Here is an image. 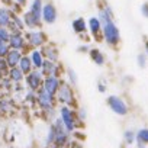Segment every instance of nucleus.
I'll use <instances>...</instances> for the list:
<instances>
[{"label": "nucleus", "instance_id": "1", "mask_svg": "<svg viewBox=\"0 0 148 148\" xmlns=\"http://www.w3.org/2000/svg\"><path fill=\"white\" fill-rule=\"evenodd\" d=\"M55 99L57 102L61 105V106H70L73 108L74 103H76V95H74V90H73V86L67 82H62L57 95H55Z\"/></svg>", "mask_w": 148, "mask_h": 148}, {"label": "nucleus", "instance_id": "2", "mask_svg": "<svg viewBox=\"0 0 148 148\" xmlns=\"http://www.w3.org/2000/svg\"><path fill=\"white\" fill-rule=\"evenodd\" d=\"M102 38L105 39V42L109 47H116L119 44L121 34H119V29H118V26L115 25L113 21L103 25V28H102Z\"/></svg>", "mask_w": 148, "mask_h": 148}, {"label": "nucleus", "instance_id": "3", "mask_svg": "<svg viewBox=\"0 0 148 148\" xmlns=\"http://www.w3.org/2000/svg\"><path fill=\"white\" fill-rule=\"evenodd\" d=\"M58 116L61 118L62 123L65 125V128H67L70 132H73L74 129L77 128L79 121H77L76 112H74L70 106H61L60 110H58Z\"/></svg>", "mask_w": 148, "mask_h": 148}, {"label": "nucleus", "instance_id": "4", "mask_svg": "<svg viewBox=\"0 0 148 148\" xmlns=\"http://www.w3.org/2000/svg\"><path fill=\"white\" fill-rule=\"evenodd\" d=\"M36 103L39 106V109L42 112H48V110H52L55 109V103H57V99L55 96L49 95L47 90H44L42 87L36 92Z\"/></svg>", "mask_w": 148, "mask_h": 148}, {"label": "nucleus", "instance_id": "5", "mask_svg": "<svg viewBox=\"0 0 148 148\" xmlns=\"http://www.w3.org/2000/svg\"><path fill=\"white\" fill-rule=\"evenodd\" d=\"M26 44L34 49V48H42L47 44V35L41 31V29H31L26 35H25Z\"/></svg>", "mask_w": 148, "mask_h": 148}, {"label": "nucleus", "instance_id": "6", "mask_svg": "<svg viewBox=\"0 0 148 148\" xmlns=\"http://www.w3.org/2000/svg\"><path fill=\"white\" fill-rule=\"evenodd\" d=\"M108 106L113 113H116L119 116H125L129 112V108H128L126 102L119 96H109L108 97Z\"/></svg>", "mask_w": 148, "mask_h": 148}, {"label": "nucleus", "instance_id": "7", "mask_svg": "<svg viewBox=\"0 0 148 148\" xmlns=\"http://www.w3.org/2000/svg\"><path fill=\"white\" fill-rule=\"evenodd\" d=\"M44 79L45 77H44V74L41 73V70H36V68H34L29 74H26V77H25L28 89L29 90H34V92H38L42 87Z\"/></svg>", "mask_w": 148, "mask_h": 148}, {"label": "nucleus", "instance_id": "8", "mask_svg": "<svg viewBox=\"0 0 148 148\" xmlns=\"http://www.w3.org/2000/svg\"><path fill=\"white\" fill-rule=\"evenodd\" d=\"M41 73L44 74V77H48V76H57V77H61V64L58 62H52L49 60H45L42 67H41Z\"/></svg>", "mask_w": 148, "mask_h": 148}, {"label": "nucleus", "instance_id": "9", "mask_svg": "<svg viewBox=\"0 0 148 148\" xmlns=\"http://www.w3.org/2000/svg\"><path fill=\"white\" fill-rule=\"evenodd\" d=\"M61 83H62L61 77H57V76H48V77H45V79H44L42 89H44V90H47L49 95L55 96V95H57V92H58V89H60V86H61Z\"/></svg>", "mask_w": 148, "mask_h": 148}, {"label": "nucleus", "instance_id": "10", "mask_svg": "<svg viewBox=\"0 0 148 148\" xmlns=\"http://www.w3.org/2000/svg\"><path fill=\"white\" fill-rule=\"evenodd\" d=\"M57 18H58L57 8L52 3H45L44 9H42V22L47 25H52V23H55Z\"/></svg>", "mask_w": 148, "mask_h": 148}, {"label": "nucleus", "instance_id": "11", "mask_svg": "<svg viewBox=\"0 0 148 148\" xmlns=\"http://www.w3.org/2000/svg\"><path fill=\"white\" fill-rule=\"evenodd\" d=\"M45 60H49L52 62H58L60 61V51L58 48L54 45V44H45L42 48H41Z\"/></svg>", "mask_w": 148, "mask_h": 148}, {"label": "nucleus", "instance_id": "12", "mask_svg": "<svg viewBox=\"0 0 148 148\" xmlns=\"http://www.w3.org/2000/svg\"><path fill=\"white\" fill-rule=\"evenodd\" d=\"M9 45L13 49H25L26 48V39L22 35V32H12L10 39H9Z\"/></svg>", "mask_w": 148, "mask_h": 148}, {"label": "nucleus", "instance_id": "13", "mask_svg": "<svg viewBox=\"0 0 148 148\" xmlns=\"http://www.w3.org/2000/svg\"><path fill=\"white\" fill-rule=\"evenodd\" d=\"M22 57H23V54H22L21 49H13V48H10V51L8 52V55H6L5 58H6V62H8L9 68H13V67H18V65H19Z\"/></svg>", "mask_w": 148, "mask_h": 148}, {"label": "nucleus", "instance_id": "14", "mask_svg": "<svg viewBox=\"0 0 148 148\" xmlns=\"http://www.w3.org/2000/svg\"><path fill=\"white\" fill-rule=\"evenodd\" d=\"M87 26H89V31H90L92 36H96V38H99V36H100L103 25H102V22H100V19H99L97 16L90 18V19H89V22H87Z\"/></svg>", "mask_w": 148, "mask_h": 148}, {"label": "nucleus", "instance_id": "15", "mask_svg": "<svg viewBox=\"0 0 148 148\" xmlns=\"http://www.w3.org/2000/svg\"><path fill=\"white\" fill-rule=\"evenodd\" d=\"M29 57H31V61H32V64H34V68L41 70V67H42V64H44V61H45V57H44L41 48H34V49L31 51Z\"/></svg>", "mask_w": 148, "mask_h": 148}, {"label": "nucleus", "instance_id": "16", "mask_svg": "<svg viewBox=\"0 0 148 148\" xmlns=\"http://www.w3.org/2000/svg\"><path fill=\"white\" fill-rule=\"evenodd\" d=\"M71 26H73V31L76 34H79V35H84L87 32V29H89L87 22L84 21V18H76L73 21Z\"/></svg>", "mask_w": 148, "mask_h": 148}, {"label": "nucleus", "instance_id": "17", "mask_svg": "<svg viewBox=\"0 0 148 148\" xmlns=\"http://www.w3.org/2000/svg\"><path fill=\"white\" fill-rule=\"evenodd\" d=\"M97 18L100 19L102 25H105V23L113 21V12H112V9H110L108 5H105V6H102V8L99 9V16H97Z\"/></svg>", "mask_w": 148, "mask_h": 148}, {"label": "nucleus", "instance_id": "18", "mask_svg": "<svg viewBox=\"0 0 148 148\" xmlns=\"http://www.w3.org/2000/svg\"><path fill=\"white\" fill-rule=\"evenodd\" d=\"M23 21H25L26 28H29V29H38V28H41V22H42V21L36 19L31 12H26L23 15Z\"/></svg>", "mask_w": 148, "mask_h": 148}, {"label": "nucleus", "instance_id": "19", "mask_svg": "<svg viewBox=\"0 0 148 148\" xmlns=\"http://www.w3.org/2000/svg\"><path fill=\"white\" fill-rule=\"evenodd\" d=\"M25 21H23V18L22 16H18V15H15L13 13V16H12V22H10V25H9V28H12V32H22L23 29H25Z\"/></svg>", "mask_w": 148, "mask_h": 148}, {"label": "nucleus", "instance_id": "20", "mask_svg": "<svg viewBox=\"0 0 148 148\" xmlns=\"http://www.w3.org/2000/svg\"><path fill=\"white\" fill-rule=\"evenodd\" d=\"M15 84H19L26 76L23 74V71L19 68V67H13V68H10L9 70V76H8Z\"/></svg>", "mask_w": 148, "mask_h": 148}, {"label": "nucleus", "instance_id": "21", "mask_svg": "<svg viewBox=\"0 0 148 148\" xmlns=\"http://www.w3.org/2000/svg\"><path fill=\"white\" fill-rule=\"evenodd\" d=\"M12 16L13 13L9 9H5V8L0 9V28H8L12 22Z\"/></svg>", "mask_w": 148, "mask_h": 148}, {"label": "nucleus", "instance_id": "22", "mask_svg": "<svg viewBox=\"0 0 148 148\" xmlns=\"http://www.w3.org/2000/svg\"><path fill=\"white\" fill-rule=\"evenodd\" d=\"M42 9H44V3H42V0H34L32 5H31V9L29 12L39 21H42Z\"/></svg>", "mask_w": 148, "mask_h": 148}, {"label": "nucleus", "instance_id": "23", "mask_svg": "<svg viewBox=\"0 0 148 148\" xmlns=\"http://www.w3.org/2000/svg\"><path fill=\"white\" fill-rule=\"evenodd\" d=\"M18 67L23 71L25 76H26V74H29V73L34 70V64H32V61H31V57H29V55H23Z\"/></svg>", "mask_w": 148, "mask_h": 148}, {"label": "nucleus", "instance_id": "24", "mask_svg": "<svg viewBox=\"0 0 148 148\" xmlns=\"http://www.w3.org/2000/svg\"><path fill=\"white\" fill-rule=\"evenodd\" d=\"M89 54H90V58H92V61H93L95 64H97V65H103V64H105L106 58H105V55H103V52H102L100 49L93 48V49L89 51Z\"/></svg>", "mask_w": 148, "mask_h": 148}, {"label": "nucleus", "instance_id": "25", "mask_svg": "<svg viewBox=\"0 0 148 148\" xmlns=\"http://www.w3.org/2000/svg\"><path fill=\"white\" fill-rule=\"evenodd\" d=\"M13 100L9 97H0V112H12Z\"/></svg>", "mask_w": 148, "mask_h": 148}, {"label": "nucleus", "instance_id": "26", "mask_svg": "<svg viewBox=\"0 0 148 148\" xmlns=\"http://www.w3.org/2000/svg\"><path fill=\"white\" fill-rule=\"evenodd\" d=\"M136 142L148 145V128H141L136 131Z\"/></svg>", "mask_w": 148, "mask_h": 148}, {"label": "nucleus", "instance_id": "27", "mask_svg": "<svg viewBox=\"0 0 148 148\" xmlns=\"http://www.w3.org/2000/svg\"><path fill=\"white\" fill-rule=\"evenodd\" d=\"M123 141H125L126 145H132L136 141V132L132 131V129H126L123 132Z\"/></svg>", "mask_w": 148, "mask_h": 148}, {"label": "nucleus", "instance_id": "28", "mask_svg": "<svg viewBox=\"0 0 148 148\" xmlns=\"http://www.w3.org/2000/svg\"><path fill=\"white\" fill-rule=\"evenodd\" d=\"M10 51V45L9 42H5V41H0V57L5 58L8 55V52Z\"/></svg>", "mask_w": 148, "mask_h": 148}, {"label": "nucleus", "instance_id": "29", "mask_svg": "<svg viewBox=\"0 0 148 148\" xmlns=\"http://www.w3.org/2000/svg\"><path fill=\"white\" fill-rule=\"evenodd\" d=\"M10 35H12V32H10L8 28H0V41L9 42V39H10Z\"/></svg>", "mask_w": 148, "mask_h": 148}, {"label": "nucleus", "instance_id": "30", "mask_svg": "<svg viewBox=\"0 0 148 148\" xmlns=\"http://www.w3.org/2000/svg\"><path fill=\"white\" fill-rule=\"evenodd\" d=\"M67 76H68V80H70V84L71 86H76L77 84V76H76V73H74V70L68 68L67 70Z\"/></svg>", "mask_w": 148, "mask_h": 148}, {"label": "nucleus", "instance_id": "31", "mask_svg": "<svg viewBox=\"0 0 148 148\" xmlns=\"http://www.w3.org/2000/svg\"><path fill=\"white\" fill-rule=\"evenodd\" d=\"M136 61H138V65H139L141 68H144V67L147 65V54H145V52H141V54H138V57H136Z\"/></svg>", "mask_w": 148, "mask_h": 148}, {"label": "nucleus", "instance_id": "32", "mask_svg": "<svg viewBox=\"0 0 148 148\" xmlns=\"http://www.w3.org/2000/svg\"><path fill=\"white\" fill-rule=\"evenodd\" d=\"M76 116H77V121H79V122H83V121H86V116H87V113H86V109H84V108H80V109H77V112H76Z\"/></svg>", "mask_w": 148, "mask_h": 148}, {"label": "nucleus", "instance_id": "33", "mask_svg": "<svg viewBox=\"0 0 148 148\" xmlns=\"http://www.w3.org/2000/svg\"><path fill=\"white\" fill-rule=\"evenodd\" d=\"M0 82H2V87H3V89H6V90H10V89H12V86H13V82H12L9 77H3Z\"/></svg>", "mask_w": 148, "mask_h": 148}, {"label": "nucleus", "instance_id": "34", "mask_svg": "<svg viewBox=\"0 0 148 148\" xmlns=\"http://www.w3.org/2000/svg\"><path fill=\"white\" fill-rule=\"evenodd\" d=\"M141 13H142V16H145L148 19V3H144L141 6Z\"/></svg>", "mask_w": 148, "mask_h": 148}, {"label": "nucleus", "instance_id": "35", "mask_svg": "<svg viewBox=\"0 0 148 148\" xmlns=\"http://www.w3.org/2000/svg\"><path fill=\"white\" fill-rule=\"evenodd\" d=\"M97 89H99L100 93H105V92H106V86H105V83H103V82H99V83H97Z\"/></svg>", "mask_w": 148, "mask_h": 148}, {"label": "nucleus", "instance_id": "36", "mask_svg": "<svg viewBox=\"0 0 148 148\" xmlns=\"http://www.w3.org/2000/svg\"><path fill=\"white\" fill-rule=\"evenodd\" d=\"M68 148H83V145L79 144V142H71V144L68 145Z\"/></svg>", "mask_w": 148, "mask_h": 148}, {"label": "nucleus", "instance_id": "37", "mask_svg": "<svg viewBox=\"0 0 148 148\" xmlns=\"http://www.w3.org/2000/svg\"><path fill=\"white\" fill-rule=\"evenodd\" d=\"M79 51H80V52H89L90 49H89L87 45H83V47H79Z\"/></svg>", "mask_w": 148, "mask_h": 148}, {"label": "nucleus", "instance_id": "38", "mask_svg": "<svg viewBox=\"0 0 148 148\" xmlns=\"http://www.w3.org/2000/svg\"><path fill=\"white\" fill-rule=\"evenodd\" d=\"M16 5H19V6H25V5H26V0H16Z\"/></svg>", "mask_w": 148, "mask_h": 148}, {"label": "nucleus", "instance_id": "39", "mask_svg": "<svg viewBox=\"0 0 148 148\" xmlns=\"http://www.w3.org/2000/svg\"><path fill=\"white\" fill-rule=\"evenodd\" d=\"M145 54H148V41H145Z\"/></svg>", "mask_w": 148, "mask_h": 148}, {"label": "nucleus", "instance_id": "40", "mask_svg": "<svg viewBox=\"0 0 148 148\" xmlns=\"http://www.w3.org/2000/svg\"><path fill=\"white\" fill-rule=\"evenodd\" d=\"M5 77V74H3V71H2V68H0V80H2Z\"/></svg>", "mask_w": 148, "mask_h": 148}, {"label": "nucleus", "instance_id": "41", "mask_svg": "<svg viewBox=\"0 0 148 148\" xmlns=\"http://www.w3.org/2000/svg\"><path fill=\"white\" fill-rule=\"evenodd\" d=\"M3 90V87H2V82H0V92H2Z\"/></svg>", "mask_w": 148, "mask_h": 148}]
</instances>
